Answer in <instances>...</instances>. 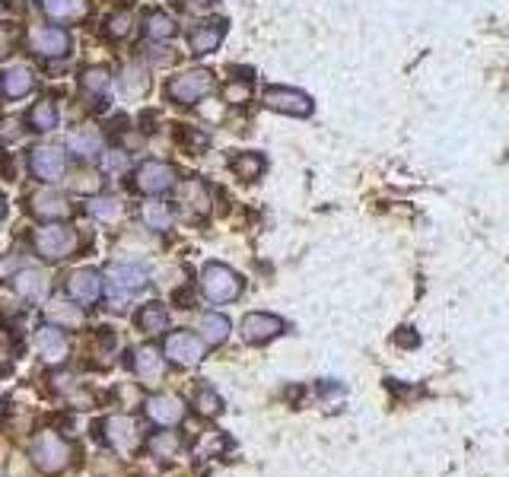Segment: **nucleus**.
Returning a JSON list of instances; mask_svg holds the SVG:
<instances>
[{
    "mask_svg": "<svg viewBox=\"0 0 509 477\" xmlns=\"http://www.w3.org/2000/svg\"><path fill=\"white\" fill-rule=\"evenodd\" d=\"M29 461L42 474H61V472H68L70 461H74V446H70L57 430H42V433L32 440Z\"/></svg>",
    "mask_w": 509,
    "mask_h": 477,
    "instance_id": "obj_1",
    "label": "nucleus"
},
{
    "mask_svg": "<svg viewBox=\"0 0 509 477\" xmlns=\"http://www.w3.org/2000/svg\"><path fill=\"white\" fill-rule=\"evenodd\" d=\"M201 293H204L207 303H233L243 293V277L233 271L230 264H220V261H211V264L201 267Z\"/></svg>",
    "mask_w": 509,
    "mask_h": 477,
    "instance_id": "obj_2",
    "label": "nucleus"
},
{
    "mask_svg": "<svg viewBox=\"0 0 509 477\" xmlns=\"http://www.w3.org/2000/svg\"><path fill=\"white\" fill-rule=\"evenodd\" d=\"M32 242H36V252L42 254L45 261H51V264L74 258L77 248H80V236H77V230H70V226H61V223L42 226Z\"/></svg>",
    "mask_w": 509,
    "mask_h": 477,
    "instance_id": "obj_3",
    "label": "nucleus"
},
{
    "mask_svg": "<svg viewBox=\"0 0 509 477\" xmlns=\"http://www.w3.org/2000/svg\"><path fill=\"white\" fill-rule=\"evenodd\" d=\"M213 87H217V80H213L211 70L194 67V70H185V74L172 77L166 87V96L172 102H179V106H194V102L207 99V96L213 93Z\"/></svg>",
    "mask_w": 509,
    "mask_h": 477,
    "instance_id": "obj_4",
    "label": "nucleus"
},
{
    "mask_svg": "<svg viewBox=\"0 0 509 477\" xmlns=\"http://www.w3.org/2000/svg\"><path fill=\"white\" fill-rule=\"evenodd\" d=\"M102 440H106V446L112 449V452L134 455L137 449L143 446V430L134 417L115 414V417H106V420H102Z\"/></svg>",
    "mask_w": 509,
    "mask_h": 477,
    "instance_id": "obj_5",
    "label": "nucleus"
},
{
    "mask_svg": "<svg viewBox=\"0 0 509 477\" xmlns=\"http://www.w3.org/2000/svg\"><path fill=\"white\" fill-rule=\"evenodd\" d=\"M204 347L207 344L194 331H172V335H166V344H162V357L169 363L182 366V369H192V366L204 359Z\"/></svg>",
    "mask_w": 509,
    "mask_h": 477,
    "instance_id": "obj_6",
    "label": "nucleus"
},
{
    "mask_svg": "<svg viewBox=\"0 0 509 477\" xmlns=\"http://www.w3.org/2000/svg\"><path fill=\"white\" fill-rule=\"evenodd\" d=\"M175 181H179V172L169 162L147 160L134 169V188L140 194H166L169 188H175Z\"/></svg>",
    "mask_w": 509,
    "mask_h": 477,
    "instance_id": "obj_7",
    "label": "nucleus"
},
{
    "mask_svg": "<svg viewBox=\"0 0 509 477\" xmlns=\"http://www.w3.org/2000/svg\"><path fill=\"white\" fill-rule=\"evenodd\" d=\"M261 99H265V106L271 109V112L293 115V119H309V115H312V99L303 93V89H293V87H267Z\"/></svg>",
    "mask_w": 509,
    "mask_h": 477,
    "instance_id": "obj_8",
    "label": "nucleus"
},
{
    "mask_svg": "<svg viewBox=\"0 0 509 477\" xmlns=\"http://www.w3.org/2000/svg\"><path fill=\"white\" fill-rule=\"evenodd\" d=\"M29 48L42 57H64L70 51V32L61 26H32Z\"/></svg>",
    "mask_w": 509,
    "mask_h": 477,
    "instance_id": "obj_9",
    "label": "nucleus"
},
{
    "mask_svg": "<svg viewBox=\"0 0 509 477\" xmlns=\"http://www.w3.org/2000/svg\"><path fill=\"white\" fill-rule=\"evenodd\" d=\"M284 331V318L271 316V312H249L239 325V335L245 344H267Z\"/></svg>",
    "mask_w": 509,
    "mask_h": 477,
    "instance_id": "obj_10",
    "label": "nucleus"
},
{
    "mask_svg": "<svg viewBox=\"0 0 509 477\" xmlns=\"http://www.w3.org/2000/svg\"><path fill=\"white\" fill-rule=\"evenodd\" d=\"M106 284L112 296H134L147 286V271L140 264H112L106 271Z\"/></svg>",
    "mask_w": 509,
    "mask_h": 477,
    "instance_id": "obj_11",
    "label": "nucleus"
},
{
    "mask_svg": "<svg viewBox=\"0 0 509 477\" xmlns=\"http://www.w3.org/2000/svg\"><path fill=\"white\" fill-rule=\"evenodd\" d=\"M32 344H36L38 357L45 359V363L57 366L64 363L70 354V341H68V331L55 328V325H42V328L36 331V337H32Z\"/></svg>",
    "mask_w": 509,
    "mask_h": 477,
    "instance_id": "obj_12",
    "label": "nucleus"
},
{
    "mask_svg": "<svg viewBox=\"0 0 509 477\" xmlns=\"http://www.w3.org/2000/svg\"><path fill=\"white\" fill-rule=\"evenodd\" d=\"M102 286H106V280H102V274L93 271V267H77V271L68 277L70 299H74V303H80V306L96 303V299L102 296Z\"/></svg>",
    "mask_w": 509,
    "mask_h": 477,
    "instance_id": "obj_13",
    "label": "nucleus"
},
{
    "mask_svg": "<svg viewBox=\"0 0 509 477\" xmlns=\"http://www.w3.org/2000/svg\"><path fill=\"white\" fill-rule=\"evenodd\" d=\"M134 376L140 378V385H147V389H153V385L162 382V376H166V357L160 354V350L153 347V344H143V347L134 350Z\"/></svg>",
    "mask_w": 509,
    "mask_h": 477,
    "instance_id": "obj_14",
    "label": "nucleus"
},
{
    "mask_svg": "<svg viewBox=\"0 0 509 477\" xmlns=\"http://www.w3.org/2000/svg\"><path fill=\"white\" fill-rule=\"evenodd\" d=\"M143 410H147V417L156 423V427H179V423L185 420V401H182V398H175V395L147 398Z\"/></svg>",
    "mask_w": 509,
    "mask_h": 477,
    "instance_id": "obj_15",
    "label": "nucleus"
},
{
    "mask_svg": "<svg viewBox=\"0 0 509 477\" xmlns=\"http://www.w3.org/2000/svg\"><path fill=\"white\" fill-rule=\"evenodd\" d=\"M48 290H51V280L45 277L42 271L26 267V271L13 274V293H16L19 299H26V303H45V299H48Z\"/></svg>",
    "mask_w": 509,
    "mask_h": 477,
    "instance_id": "obj_16",
    "label": "nucleus"
},
{
    "mask_svg": "<svg viewBox=\"0 0 509 477\" xmlns=\"http://www.w3.org/2000/svg\"><path fill=\"white\" fill-rule=\"evenodd\" d=\"M179 204L185 217H207L211 213V188L201 179H188L179 185Z\"/></svg>",
    "mask_w": 509,
    "mask_h": 477,
    "instance_id": "obj_17",
    "label": "nucleus"
},
{
    "mask_svg": "<svg viewBox=\"0 0 509 477\" xmlns=\"http://www.w3.org/2000/svg\"><path fill=\"white\" fill-rule=\"evenodd\" d=\"M29 169L36 179L57 181L64 175V153L57 147H36L29 153Z\"/></svg>",
    "mask_w": 509,
    "mask_h": 477,
    "instance_id": "obj_18",
    "label": "nucleus"
},
{
    "mask_svg": "<svg viewBox=\"0 0 509 477\" xmlns=\"http://www.w3.org/2000/svg\"><path fill=\"white\" fill-rule=\"evenodd\" d=\"M29 211L36 213L38 220H68V217H70L68 198H64V194H57V192H51V188H42V192H32Z\"/></svg>",
    "mask_w": 509,
    "mask_h": 477,
    "instance_id": "obj_19",
    "label": "nucleus"
},
{
    "mask_svg": "<svg viewBox=\"0 0 509 477\" xmlns=\"http://www.w3.org/2000/svg\"><path fill=\"white\" fill-rule=\"evenodd\" d=\"M226 36V23L223 19H207V23L194 26L192 36H188V45H192V55H211V51L220 48Z\"/></svg>",
    "mask_w": 509,
    "mask_h": 477,
    "instance_id": "obj_20",
    "label": "nucleus"
},
{
    "mask_svg": "<svg viewBox=\"0 0 509 477\" xmlns=\"http://www.w3.org/2000/svg\"><path fill=\"white\" fill-rule=\"evenodd\" d=\"M45 316H48V325H55V328H61V331H80L83 325H87L83 306L68 303V299H55V303L45 309Z\"/></svg>",
    "mask_w": 509,
    "mask_h": 477,
    "instance_id": "obj_21",
    "label": "nucleus"
},
{
    "mask_svg": "<svg viewBox=\"0 0 509 477\" xmlns=\"http://www.w3.org/2000/svg\"><path fill=\"white\" fill-rule=\"evenodd\" d=\"M68 150L80 160H96L102 153V134L93 124H80L68 134Z\"/></svg>",
    "mask_w": 509,
    "mask_h": 477,
    "instance_id": "obj_22",
    "label": "nucleus"
},
{
    "mask_svg": "<svg viewBox=\"0 0 509 477\" xmlns=\"http://www.w3.org/2000/svg\"><path fill=\"white\" fill-rule=\"evenodd\" d=\"M32 87H36V74L26 67H6L0 74V96L6 99H23L32 93Z\"/></svg>",
    "mask_w": 509,
    "mask_h": 477,
    "instance_id": "obj_23",
    "label": "nucleus"
},
{
    "mask_svg": "<svg viewBox=\"0 0 509 477\" xmlns=\"http://www.w3.org/2000/svg\"><path fill=\"white\" fill-rule=\"evenodd\" d=\"M233 325L226 316H220V312H204L198 322V335L204 344H211V347H217V344H223L226 337H230Z\"/></svg>",
    "mask_w": 509,
    "mask_h": 477,
    "instance_id": "obj_24",
    "label": "nucleus"
},
{
    "mask_svg": "<svg viewBox=\"0 0 509 477\" xmlns=\"http://www.w3.org/2000/svg\"><path fill=\"white\" fill-rule=\"evenodd\" d=\"M134 322L143 335H162V331L169 328V312H166V306L162 303H147V306L137 309Z\"/></svg>",
    "mask_w": 509,
    "mask_h": 477,
    "instance_id": "obj_25",
    "label": "nucleus"
},
{
    "mask_svg": "<svg viewBox=\"0 0 509 477\" xmlns=\"http://www.w3.org/2000/svg\"><path fill=\"white\" fill-rule=\"evenodd\" d=\"M147 449H150V455H153L156 461H169V459H175V455H179V449H182V436L175 433L172 427H162L160 433L150 436Z\"/></svg>",
    "mask_w": 509,
    "mask_h": 477,
    "instance_id": "obj_26",
    "label": "nucleus"
},
{
    "mask_svg": "<svg viewBox=\"0 0 509 477\" xmlns=\"http://www.w3.org/2000/svg\"><path fill=\"white\" fill-rule=\"evenodd\" d=\"M42 6L55 23H70V19L87 16V0H42Z\"/></svg>",
    "mask_w": 509,
    "mask_h": 477,
    "instance_id": "obj_27",
    "label": "nucleus"
},
{
    "mask_svg": "<svg viewBox=\"0 0 509 477\" xmlns=\"http://www.w3.org/2000/svg\"><path fill=\"white\" fill-rule=\"evenodd\" d=\"M89 217H96L99 223H119L121 217H125V204H121V198H115V194H109V198H93L87 204Z\"/></svg>",
    "mask_w": 509,
    "mask_h": 477,
    "instance_id": "obj_28",
    "label": "nucleus"
},
{
    "mask_svg": "<svg viewBox=\"0 0 509 477\" xmlns=\"http://www.w3.org/2000/svg\"><path fill=\"white\" fill-rule=\"evenodd\" d=\"M80 87H83V93H87L89 99L99 102L102 96L109 93V87H112V74H109V67H89V70H83Z\"/></svg>",
    "mask_w": 509,
    "mask_h": 477,
    "instance_id": "obj_29",
    "label": "nucleus"
},
{
    "mask_svg": "<svg viewBox=\"0 0 509 477\" xmlns=\"http://www.w3.org/2000/svg\"><path fill=\"white\" fill-rule=\"evenodd\" d=\"M230 169L236 172V179L252 181V179H258V175L265 172V156H261V153H239V156H233Z\"/></svg>",
    "mask_w": 509,
    "mask_h": 477,
    "instance_id": "obj_30",
    "label": "nucleus"
},
{
    "mask_svg": "<svg viewBox=\"0 0 509 477\" xmlns=\"http://www.w3.org/2000/svg\"><path fill=\"white\" fill-rule=\"evenodd\" d=\"M26 121L32 124V130H42V134H45V130H55L57 128V109H55V102H51V99L36 102Z\"/></svg>",
    "mask_w": 509,
    "mask_h": 477,
    "instance_id": "obj_31",
    "label": "nucleus"
},
{
    "mask_svg": "<svg viewBox=\"0 0 509 477\" xmlns=\"http://www.w3.org/2000/svg\"><path fill=\"white\" fill-rule=\"evenodd\" d=\"M143 223H147V230L166 233L169 226H172V211H169V204H160V201L143 204Z\"/></svg>",
    "mask_w": 509,
    "mask_h": 477,
    "instance_id": "obj_32",
    "label": "nucleus"
},
{
    "mask_svg": "<svg viewBox=\"0 0 509 477\" xmlns=\"http://www.w3.org/2000/svg\"><path fill=\"white\" fill-rule=\"evenodd\" d=\"M175 19L169 16V13H162V10H153L147 16V36L153 38V42H166V38H172L175 36Z\"/></svg>",
    "mask_w": 509,
    "mask_h": 477,
    "instance_id": "obj_33",
    "label": "nucleus"
},
{
    "mask_svg": "<svg viewBox=\"0 0 509 477\" xmlns=\"http://www.w3.org/2000/svg\"><path fill=\"white\" fill-rule=\"evenodd\" d=\"M192 408L198 410L201 417H217L220 410H223V401H220V395L211 389V385H201L198 391H194V401Z\"/></svg>",
    "mask_w": 509,
    "mask_h": 477,
    "instance_id": "obj_34",
    "label": "nucleus"
},
{
    "mask_svg": "<svg viewBox=\"0 0 509 477\" xmlns=\"http://www.w3.org/2000/svg\"><path fill=\"white\" fill-rule=\"evenodd\" d=\"M150 87L147 74H143V67H134V64H128L125 74H121V89H125V96H143Z\"/></svg>",
    "mask_w": 509,
    "mask_h": 477,
    "instance_id": "obj_35",
    "label": "nucleus"
},
{
    "mask_svg": "<svg viewBox=\"0 0 509 477\" xmlns=\"http://www.w3.org/2000/svg\"><path fill=\"white\" fill-rule=\"evenodd\" d=\"M130 26H134V16H130L128 10H119V13H112V16L106 19V32L112 38H125L130 32Z\"/></svg>",
    "mask_w": 509,
    "mask_h": 477,
    "instance_id": "obj_36",
    "label": "nucleus"
},
{
    "mask_svg": "<svg viewBox=\"0 0 509 477\" xmlns=\"http://www.w3.org/2000/svg\"><path fill=\"white\" fill-rule=\"evenodd\" d=\"M249 93H252L249 83H245V80H233V83H226L223 99L230 102V106H243V102L249 99Z\"/></svg>",
    "mask_w": 509,
    "mask_h": 477,
    "instance_id": "obj_37",
    "label": "nucleus"
},
{
    "mask_svg": "<svg viewBox=\"0 0 509 477\" xmlns=\"http://www.w3.org/2000/svg\"><path fill=\"white\" fill-rule=\"evenodd\" d=\"M70 185H74V192H83V194H93L96 188H99V179H96L93 172H87V175H77L74 181H70Z\"/></svg>",
    "mask_w": 509,
    "mask_h": 477,
    "instance_id": "obj_38",
    "label": "nucleus"
},
{
    "mask_svg": "<svg viewBox=\"0 0 509 477\" xmlns=\"http://www.w3.org/2000/svg\"><path fill=\"white\" fill-rule=\"evenodd\" d=\"M4 477H29V459H10L6 461V474Z\"/></svg>",
    "mask_w": 509,
    "mask_h": 477,
    "instance_id": "obj_39",
    "label": "nucleus"
},
{
    "mask_svg": "<svg viewBox=\"0 0 509 477\" xmlns=\"http://www.w3.org/2000/svg\"><path fill=\"white\" fill-rule=\"evenodd\" d=\"M102 166H106V172H121V169H125V153H121V150H112V153L102 160Z\"/></svg>",
    "mask_w": 509,
    "mask_h": 477,
    "instance_id": "obj_40",
    "label": "nucleus"
},
{
    "mask_svg": "<svg viewBox=\"0 0 509 477\" xmlns=\"http://www.w3.org/2000/svg\"><path fill=\"white\" fill-rule=\"evenodd\" d=\"M213 4H217V0H185V6H188V10H194V13H201V10H211Z\"/></svg>",
    "mask_w": 509,
    "mask_h": 477,
    "instance_id": "obj_41",
    "label": "nucleus"
},
{
    "mask_svg": "<svg viewBox=\"0 0 509 477\" xmlns=\"http://www.w3.org/2000/svg\"><path fill=\"white\" fill-rule=\"evenodd\" d=\"M4 213H6V198L0 194V220H4Z\"/></svg>",
    "mask_w": 509,
    "mask_h": 477,
    "instance_id": "obj_42",
    "label": "nucleus"
}]
</instances>
